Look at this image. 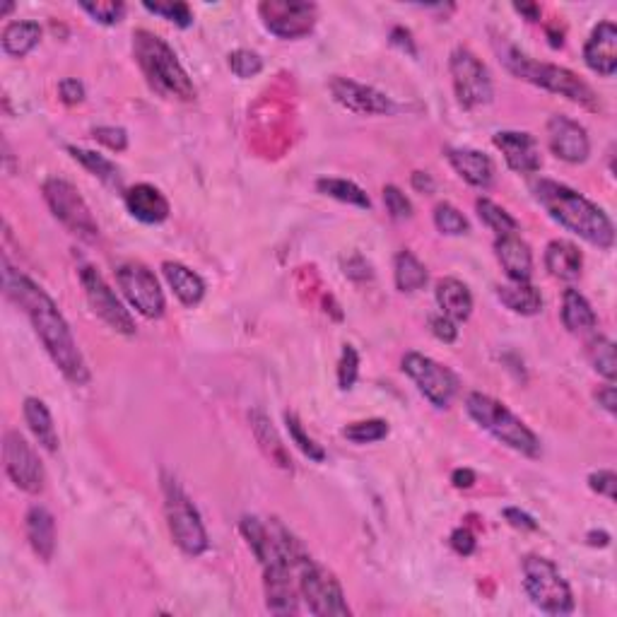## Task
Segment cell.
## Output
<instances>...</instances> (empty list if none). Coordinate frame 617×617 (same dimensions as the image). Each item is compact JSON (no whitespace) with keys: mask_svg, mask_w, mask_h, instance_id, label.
Wrapping results in <instances>:
<instances>
[{"mask_svg":"<svg viewBox=\"0 0 617 617\" xmlns=\"http://www.w3.org/2000/svg\"><path fill=\"white\" fill-rule=\"evenodd\" d=\"M15 10V3H5L3 5V10H0V17H5V15H10Z\"/></svg>","mask_w":617,"mask_h":617,"instance_id":"57","label":"cell"},{"mask_svg":"<svg viewBox=\"0 0 617 617\" xmlns=\"http://www.w3.org/2000/svg\"><path fill=\"white\" fill-rule=\"evenodd\" d=\"M562 323L569 333H591L598 323L589 299L572 287L562 295Z\"/></svg>","mask_w":617,"mask_h":617,"instance_id":"30","label":"cell"},{"mask_svg":"<svg viewBox=\"0 0 617 617\" xmlns=\"http://www.w3.org/2000/svg\"><path fill=\"white\" fill-rule=\"evenodd\" d=\"M3 287L5 295L27 314L34 333L49 352L51 362L61 369V374L75 386L90 384V367H87L85 355L75 343L66 316L56 307L54 299L46 295L37 282L10 268L8 261H3Z\"/></svg>","mask_w":617,"mask_h":617,"instance_id":"1","label":"cell"},{"mask_svg":"<svg viewBox=\"0 0 617 617\" xmlns=\"http://www.w3.org/2000/svg\"><path fill=\"white\" fill-rule=\"evenodd\" d=\"M263 27L278 39H302L314 32L319 8L307 0H263L258 5Z\"/></svg>","mask_w":617,"mask_h":617,"instance_id":"12","label":"cell"},{"mask_svg":"<svg viewBox=\"0 0 617 617\" xmlns=\"http://www.w3.org/2000/svg\"><path fill=\"white\" fill-rule=\"evenodd\" d=\"M384 205L386 210H389V215L393 220H410L413 217V203H410V198L405 196L398 186H384Z\"/></svg>","mask_w":617,"mask_h":617,"instance_id":"44","label":"cell"},{"mask_svg":"<svg viewBox=\"0 0 617 617\" xmlns=\"http://www.w3.org/2000/svg\"><path fill=\"white\" fill-rule=\"evenodd\" d=\"M68 152L73 155L75 162H80L82 167H85L90 174L97 176L99 181H104V184L111 188H121V169L116 167L109 157L99 155V152L85 150V148H75V145H70Z\"/></svg>","mask_w":617,"mask_h":617,"instance_id":"33","label":"cell"},{"mask_svg":"<svg viewBox=\"0 0 617 617\" xmlns=\"http://www.w3.org/2000/svg\"><path fill=\"white\" fill-rule=\"evenodd\" d=\"M446 160L470 186L490 188L495 181V164L485 152L473 148H446Z\"/></svg>","mask_w":617,"mask_h":617,"instance_id":"21","label":"cell"},{"mask_svg":"<svg viewBox=\"0 0 617 617\" xmlns=\"http://www.w3.org/2000/svg\"><path fill=\"white\" fill-rule=\"evenodd\" d=\"M504 519L509 521V526L519 528V531H536V528H538V521L533 519L531 514H526V511H521L516 507L504 509Z\"/></svg>","mask_w":617,"mask_h":617,"instance_id":"50","label":"cell"},{"mask_svg":"<svg viewBox=\"0 0 617 617\" xmlns=\"http://www.w3.org/2000/svg\"><path fill=\"white\" fill-rule=\"evenodd\" d=\"M504 66L509 68V73H514L516 78L531 82V85L543 87V90L560 94V97L569 99V102L579 104V107L598 111L601 104H598V94L591 90L589 82H584L577 73H572L569 68L555 66V63H543L524 54L516 46H507L502 54Z\"/></svg>","mask_w":617,"mask_h":617,"instance_id":"4","label":"cell"},{"mask_svg":"<svg viewBox=\"0 0 617 617\" xmlns=\"http://www.w3.org/2000/svg\"><path fill=\"white\" fill-rule=\"evenodd\" d=\"M451 483H454L458 490H468V487H473L475 483V473L470 468H458L454 470V475H451Z\"/></svg>","mask_w":617,"mask_h":617,"instance_id":"53","label":"cell"},{"mask_svg":"<svg viewBox=\"0 0 617 617\" xmlns=\"http://www.w3.org/2000/svg\"><path fill=\"white\" fill-rule=\"evenodd\" d=\"M162 492H164V514H167V526L172 533L174 543L181 552L198 557L210 548L208 531L198 514L193 499L186 495L184 487L172 475H162Z\"/></svg>","mask_w":617,"mask_h":617,"instance_id":"6","label":"cell"},{"mask_svg":"<svg viewBox=\"0 0 617 617\" xmlns=\"http://www.w3.org/2000/svg\"><path fill=\"white\" fill-rule=\"evenodd\" d=\"M80 8L85 10L94 22L107 27L119 25L123 15H126V5H123L121 0H97V3H87L85 0V3H80Z\"/></svg>","mask_w":617,"mask_h":617,"instance_id":"41","label":"cell"},{"mask_svg":"<svg viewBox=\"0 0 617 617\" xmlns=\"http://www.w3.org/2000/svg\"><path fill=\"white\" fill-rule=\"evenodd\" d=\"M285 425H287V432H290V439L297 444V449L302 451L309 461H316V463L326 461V451L321 449V444H316L314 439L304 432L302 420H299L295 413H290V410L285 413Z\"/></svg>","mask_w":617,"mask_h":617,"instance_id":"39","label":"cell"},{"mask_svg":"<svg viewBox=\"0 0 617 617\" xmlns=\"http://www.w3.org/2000/svg\"><path fill=\"white\" fill-rule=\"evenodd\" d=\"M449 70L458 104H461L463 109H480L492 102V97H495L492 75L473 51L466 49V46H458V49L451 51Z\"/></svg>","mask_w":617,"mask_h":617,"instance_id":"10","label":"cell"},{"mask_svg":"<svg viewBox=\"0 0 617 617\" xmlns=\"http://www.w3.org/2000/svg\"><path fill=\"white\" fill-rule=\"evenodd\" d=\"M410 184H413L415 191H420V193H434V179L427 172H413V176H410Z\"/></svg>","mask_w":617,"mask_h":617,"instance_id":"54","label":"cell"},{"mask_svg":"<svg viewBox=\"0 0 617 617\" xmlns=\"http://www.w3.org/2000/svg\"><path fill=\"white\" fill-rule=\"evenodd\" d=\"M328 90H331L333 99H336L340 107L352 111V114L384 116L396 109V104H393L391 97H386L384 92L374 90V87L369 85H362V82L343 78V75H336V78L328 80Z\"/></svg>","mask_w":617,"mask_h":617,"instance_id":"16","label":"cell"},{"mask_svg":"<svg viewBox=\"0 0 617 617\" xmlns=\"http://www.w3.org/2000/svg\"><path fill=\"white\" fill-rule=\"evenodd\" d=\"M41 193H44V201L51 213L70 234L85 239V242L99 239V225L94 220L90 205L85 203V198L80 196V191L70 181L51 176L41 186Z\"/></svg>","mask_w":617,"mask_h":617,"instance_id":"9","label":"cell"},{"mask_svg":"<svg viewBox=\"0 0 617 617\" xmlns=\"http://www.w3.org/2000/svg\"><path fill=\"white\" fill-rule=\"evenodd\" d=\"M434 297H437L439 314L454 323H463L473 314V295H470L466 282L456 278H442L434 287Z\"/></svg>","mask_w":617,"mask_h":617,"instance_id":"24","label":"cell"},{"mask_svg":"<svg viewBox=\"0 0 617 617\" xmlns=\"http://www.w3.org/2000/svg\"><path fill=\"white\" fill-rule=\"evenodd\" d=\"M548 143L550 150L560 157L562 162L581 164L589 160L591 140L586 128L579 121L569 116L555 114L548 119Z\"/></svg>","mask_w":617,"mask_h":617,"instance_id":"17","label":"cell"},{"mask_svg":"<svg viewBox=\"0 0 617 617\" xmlns=\"http://www.w3.org/2000/svg\"><path fill=\"white\" fill-rule=\"evenodd\" d=\"M58 94H61L63 104L75 107V104H80L82 99H85V85L75 78H66L61 80V85H58Z\"/></svg>","mask_w":617,"mask_h":617,"instance_id":"48","label":"cell"},{"mask_svg":"<svg viewBox=\"0 0 617 617\" xmlns=\"http://www.w3.org/2000/svg\"><path fill=\"white\" fill-rule=\"evenodd\" d=\"M545 268L552 278L557 280H577L584 270V256L572 242H564V239H555L545 246Z\"/></svg>","mask_w":617,"mask_h":617,"instance_id":"26","label":"cell"},{"mask_svg":"<svg viewBox=\"0 0 617 617\" xmlns=\"http://www.w3.org/2000/svg\"><path fill=\"white\" fill-rule=\"evenodd\" d=\"M391 427L389 422L381 420V417H374V420H362V422H352V425L343 427V437L352 444H374L381 442V439L389 437Z\"/></svg>","mask_w":617,"mask_h":617,"instance_id":"37","label":"cell"},{"mask_svg":"<svg viewBox=\"0 0 617 617\" xmlns=\"http://www.w3.org/2000/svg\"><path fill=\"white\" fill-rule=\"evenodd\" d=\"M615 485H617V475L613 470H598V473L589 475V487L598 495H603L610 502H615Z\"/></svg>","mask_w":617,"mask_h":617,"instance_id":"46","label":"cell"},{"mask_svg":"<svg viewBox=\"0 0 617 617\" xmlns=\"http://www.w3.org/2000/svg\"><path fill=\"white\" fill-rule=\"evenodd\" d=\"M584 63L593 73L610 78L617 70V27L610 20L598 22L593 27L589 41L584 46Z\"/></svg>","mask_w":617,"mask_h":617,"instance_id":"19","label":"cell"},{"mask_svg":"<svg viewBox=\"0 0 617 617\" xmlns=\"http://www.w3.org/2000/svg\"><path fill=\"white\" fill-rule=\"evenodd\" d=\"M80 282L82 290H85L87 302L94 314L99 316L109 328H114L121 336H135V321L131 311L123 307V302L116 297V292L111 290L109 282L104 280V275L92 266H80Z\"/></svg>","mask_w":617,"mask_h":617,"instance_id":"14","label":"cell"},{"mask_svg":"<svg viewBox=\"0 0 617 617\" xmlns=\"http://www.w3.org/2000/svg\"><path fill=\"white\" fill-rule=\"evenodd\" d=\"M92 135L97 143H102L111 152H123L128 148V133L119 126H97Z\"/></svg>","mask_w":617,"mask_h":617,"instance_id":"45","label":"cell"},{"mask_svg":"<svg viewBox=\"0 0 617 617\" xmlns=\"http://www.w3.org/2000/svg\"><path fill=\"white\" fill-rule=\"evenodd\" d=\"M316 191L328 198H336L340 203L355 205V208L362 210L372 208V201H369V196L364 193V188L352 184L348 179H319L316 181Z\"/></svg>","mask_w":617,"mask_h":617,"instance_id":"34","label":"cell"},{"mask_svg":"<svg viewBox=\"0 0 617 617\" xmlns=\"http://www.w3.org/2000/svg\"><path fill=\"white\" fill-rule=\"evenodd\" d=\"M589 357L593 369L603 376L605 381H615L617 360H615V343L610 338H593L589 343Z\"/></svg>","mask_w":617,"mask_h":617,"instance_id":"36","label":"cell"},{"mask_svg":"<svg viewBox=\"0 0 617 617\" xmlns=\"http://www.w3.org/2000/svg\"><path fill=\"white\" fill-rule=\"evenodd\" d=\"M531 191L536 203L557 225L567 229V232L577 234L584 242L598 246V249H613V220H610L596 203H591L589 198L552 179L533 181Z\"/></svg>","mask_w":617,"mask_h":617,"instance_id":"2","label":"cell"},{"mask_svg":"<svg viewBox=\"0 0 617 617\" xmlns=\"http://www.w3.org/2000/svg\"><path fill=\"white\" fill-rule=\"evenodd\" d=\"M514 10L519 15H524L528 22H540V17H543V10H540V5L536 3H514Z\"/></svg>","mask_w":617,"mask_h":617,"instance_id":"55","label":"cell"},{"mask_svg":"<svg viewBox=\"0 0 617 617\" xmlns=\"http://www.w3.org/2000/svg\"><path fill=\"white\" fill-rule=\"evenodd\" d=\"M434 227L446 237H463V234L470 232L468 217L451 203H439L434 208Z\"/></svg>","mask_w":617,"mask_h":617,"instance_id":"38","label":"cell"},{"mask_svg":"<svg viewBox=\"0 0 617 617\" xmlns=\"http://www.w3.org/2000/svg\"><path fill=\"white\" fill-rule=\"evenodd\" d=\"M586 538H589V545H593V548H605V545H610V536L605 531H598V533L591 531Z\"/></svg>","mask_w":617,"mask_h":617,"instance_id":"56","label":"cell"},{"mask_svg":"<svg viewBox=\"0 0 617 617\" xmlns=\"http://www.w3.org/2000/svg\"><path fill=\"white\" fill-rule=\"evenodd\" d=\"M3 463L5 473L13 480L17 490L27 492V495H39L46 485V473L41 466L37 451L32 444L22 437L20 432L10 430L3 437Z\"/></svg>","mask_w":617,"mask_h":617,"instance_id":"15","label":"cell"},{"mask_svg":"<svg viewBox=\"0 0 617 617\" xmlns=\"http://www.w3.org/2000/svg\"><path fill=\"white\" fill-rule=\"evenodd\" d=\"M297 586L299 598H304L311 615L319 617H348L350 605L345 601V593L340 581L328 572L323 564L304 555L297 564Z\"/></svg>","mask_w":617,"mask_h":617,"instance_id":"8","label":"cell"},{"mask_svg":"<svg viewBox=\"0 0 617 617\" xmlns=\"http://www.w3.org/2000/svg\"><path fill=\"white\" fill-rule=\"evenodd\" d=\"M249 420H251V430H254L256 442L258 446H261L263 454L268 456V461L292 473V458L290 454H287V446L282 444L280 434L273 427V422L268 420V415H263L261 410H254V413L249 415Z\"/></svg>","mask_w":617,"mask_h":617,"instance_id":"27","label":"cell"},{"mask_svg":"<svg viewBox=\"0 0 617 617\" xmlns=\"http://www.w3.org/2000/svg\"><path fill=\"white\" fill-rule=\"evenodd\" d=\"M430 328H432L434 338L442 340V343H446V345L456 343V338H458L456 323L451 321V319H446L444 314H434V316H430Z\"/></svg>","mask_w":617,"mask_h":617,"instance_id":"47","label":"cell"},{"mask_svg":"<svg viewBox=\"0 0 617 617\" xmlns=\"http://www.w3.org/2000/svg\"><path fill=\"white\" fill-rule=\"evenodd\" d=\"M524 589L531 603L543 613L569 615L574 610L572 589L548 557H524Z\"/></svg>","mask_w":617,"mask_h":617,"instance_id":"7","label":"cell"},{"mask_svg":"<svg viewBox=\"0 0 617 617\" xmlns=\"http://www.w3.org/2000/svg\"><path fill=\"white\" fill-rule=\"evenodd\" d=\"M495 256L509 280L531 282L533 254H531V246H528L519 234H504V237H497Z\"/></svg>","mask_w":617,"mask_h":617,"instance_id":"22","label":"cell"},{"mask_svg":"<svg viewBox=\"0 0 617 617\" xmlns=\"http://www.w3.org/2000/svg\"><path fill=\"white\" fill-rule=\"evenodd\" d=\"M596 401H598V405H601V408L605 410V413L615 415V410H617V396H615L613 381H608V384L598 386Z\"/></svg>","mask_w":617,"mask_h":617,"instance_id":"51","label":"cell"},{"mask_svg":"<svg viewBox=\"0 0 617 617\" xmlns=\"http://www.w3.org/2000/svg\"><path fill=\"white\" fill-rule=\"evenodd\" d=\"M475 210H478V217L483 220L485 227H490L497 237H504V234H519V220L511 217L502 205H497L490 198H478L475 201Z\"/></svg>","mask_w":617,"mask_h":617,"instance_id":"35","label":"cell"},{"mask_svg":"<svg viewBox=\"0 0 617 617\" xmlns=\"http://www.w3.org/2000/svg\"><path fill=\"white\" fill-rule=\"evenodd\" d=\"M22 410H25V420L29 432L34 434V439H37L41 449H46L49 454H56L58 451V432L54 425V417H51V410L46 408V403L41 401V398L29 396L25 398V405H22Z\"/></svg>","mask_w":617,"mask_h":617,"instance_id":"28","label":"cell"},{"mask_svg":"<svg viewBox=\"0 0 617 617\" xmlns=\"http://www.w3.org/2000/svg\"><path fill=\"white\" fill-rule=\"evenodd\" d=\"M449 543H451V548H454L458 555H463V557L473 555L475 545H478V543H475V536L468 531V528H456V531L451 533Z\"/></svg>","mask_w":617,"mask_h":617,"instance_id":"49","label":"cell"},{"mask_svg":"<svg viewBox=\"0 0 617 617\" xmlns=\"http://www.w3.org/2000/svg\"><path fill=\"white\" fill-rule=\"evenodd\" d=\"M357 376H360V352L352 345H343L338 360V386L343 391H350L357 384Z\"/></svg>","mask_w":617,"mask_h":617,"instance_id":"43","label":"cell"},{"mask_svg":"<svg viewBox=\"0 0 617 617\" xmlns=\"http://www.w3.org/2000/svg\"><path fill=\"white\" fill-rule=\"evenodd\" d=\"M495 148L504 155L511 172L516 174H536L543 167L538 140L526 131H499L492 138Z\"/></svg>","mask_w":617,"mask_h":617,"instance_id":"18","label":"cell"},{"mask_svg":"<svg viewBox=\"0 0 617 617\" xmlns=\"http://www.w3.org/2000/svg\"><path fill=\"white\" fill-rule=\"evenodd\" d=\"M116 282H119L123 297L128 299V304H131L140 316H145V319L150 321L162 319L164 309H167V299H164V292L155 278V273H152L145 263H121V266L116 268Z\"/></svg>","mask_w":617,"mask_h":617,"instance_id":"11","label":"cell"},{"mask_svg":"<svg viewBox=\"0 0 617 617\" xmlns=\"http://www.w3.org/2000/svg\"><path fill=\"white\" fill-rule=\"evenodd\" d=\"M391 41L393 44H398V46H403L405 51H408V54H413L415 56V46H413V34L408 32V29H403V27H396L391 32Z\"/></svg>","mask_w":617,"mask_h":617,"instance_id":"52","label":"cell"},{"mask_svg":"<svg viewBox=\"0 0 617 617\" xmlns=\"http://www.w3.org/2000/svg\"><path fill=\"white\" fill-rule=\"evenodd\" d=\"M39 41H41V27L39 22L32 20L10 22V25L3 29V37H0L3 51L13 58H25L29 51L37 49Z\"/></svg>","mask_w":617,"mask_h":617,"instance_id":"31","label":"cell"},{"mask_svg":"<svg viewBox=\"0 0 617 617\" xmlns=\"http://www.w3.org/2000/svg\"><path fill=\"white\" fill-rule=\"evenodd\" d=\"M143 8L152 15H160L164 20L174 22L176 27L186 29L193 25V13L186 3L181 0H162V3H143Z\"/></svg>","mask_w":617,"mask_h":617,"instance_id":"40","label":"cell"},{"mask_svg":"<svg viewBox=\"0 0 617 617\" xmlns=\"http://www.w3.org/2000/svg\"><path fill=\"white\" fill-rule=\"evenodd\" d=\"M497 299L509 311L521 316H536L543 309V295L531 282H516L509 280L504 285H497Z\"/></svg>","mask_w":617,"mask_h":617,"instance_id":"29","label":"cell"},{"mask_svg":"<svg viewBox=\"0 0 617 617\" xmlns=\"http://www.w3.org/2000/svg\"><path fill=\"white\" fill-rule=\"evenodd\" d=\"M393 280L401 292H417L427 285L430 275H427L425 263L413 251H401L393 261Z\"/></svg>","mask_w":617,"mask_h":617,"instance_id":"32","label":"cell"},{"mask_svg":"<svg viewBox=\"0 0 617 617\" xmlns=\"http://www.w3.org/2000/svg\"><path fill=\"white\" fill-rule=\"evenodd\" d=\"M227 63H229V70H232L239 80L256 78V75L263 70V58L251 49L232 51L227 58Z\"/></svg>","mask_w":617,"mask_h":617,"instance_id":"42","label":"cell"},{"mask_svg":"<svg viewBox=\"0 0 617 617\" xmlns=\"http://www.w3.org/2000/svg\"><path fill=\"white\" fill-rule=\"evenodd\" d=\"M164 280L169 282L172 292L184 307H198L205 299V282L198 273L184 266L179 261H164L162 263Z\"/></svg>","mask_w":617,"mask_h":617,"instance_id":"25","label":"cell"},{"mask_svg":"<svg viewBox=\"0 0 617 617\" xmlns=\"http://www.w3.org/2000/svg\"><path fill=\"white\" fill-rule=\"evenodd\" d=\"M466 410L499 444L509 446L511 451L524 454L528 458L540 456V439L536 437V432H533L524 420H519V417L511 413L507 405L499 403L497 398L473 391L468 393L466 398Z\"/></svg>","mask_w":617,"mask_h":617,"instance_id":"5","label":"cell"},{"mask_svg":"<svg viewBox=\"0 0 617 617\" xmlns=\"http://www.w3.org/2000/svg\"><path fill=\"white\" fill-rule=\"evenodd\" d=\"M25 533L29 540V548L41 562H51L56 552V519L46 507H29L25 516Z\"/></svg>","mask_w":617,"mask_h":617,"instance_id":"23","label":"cell"},{"mask_svg":"<svg viewBox=\"0 0 617 617\" xmlns=\"http://www.w3.org/2000/svg\"><path fill=\"white\" fill-rule=\"evenodd\" d=\"M123 203H126L128 213L143 225H162L167 220L172 208H169L167 196L152 184H135L123 193Z\"/></svg>","mask_w":617,"mask_h":617,"instance_id":"20","label":"cell"},{"mask_svg":"<svg viewBox=\"0 0 617 617\" xmlns=\"http://www.w3.org/2000/svg\"><path fill=\"white\" fill-rule=\"evenodd\" d=\"M133 56L152 92L164 99H179V102L196 99L198 90L191 75L181 66L172 46L155 32H148V29L133 32Z\"/></svg>","mask_w":617,"mask_h":617,"instance_id":"3","label":"cell"},{"mask_svg":"<svg viewBox=\"0 0 617 617\" xmlns=\"http://www.w3.org/2000/svg\"><path fill=\"white\" fill-rule=\"evenodd\" d=\"M403 372L415 381L417 391L430 401L434 408H449L458 393V379L449 367L439 364L422 352H408L403 357Z\"/></svg>","mask_w":617,"mask_h":617,"instance_id":"13","label":"cell"}]
</instances>
